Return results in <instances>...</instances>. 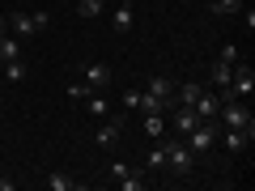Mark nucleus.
I'll return each instance as SVG.
<instances>
[{
    "label": "nucleus",
    "instance_id": "5",
    "mask_svg": "<svg viewBox=\"0 0 255 191\" xmlns=\"http://www.w3.org/2000/svg\"><path fill=\"white\" fill-rule=\"evenodd\" d=\"M217 140L230 149V153H243V149L255 140V132H243V127H226V132H221V127H217Z\"/></svg>",
    "mask_w": 255,
    "mask_h": 191
},
{
    "label": "nucleus",
    "instance_id": "17",
    "mask_svg": "<svg viewBox=\"0 0 255 191\" xmlns=\"http://www.w3.org/2000/svg\"><path fill=\"white\" fill-rule=\"evenodd\" d=\"M145 136L149 140H162L166 136V115H145Z\"/></svg>",
    "mask_w": 255,
    "mask_h": 191
},
{
    "label": "nucleus",
    "instance_id": "25",
    "mask_svg": "<svg viewBox=\"0 0 255 191\" xmlns=\"http://www.w3.org/2000/svg\"><path fill=\"white\" fill-rule=\"evenodd\" d=\"M0 191H17V179H9V174H4V179H0Z\"/></svg>",
    "mask_w": 255,
    "mask_h": 191
},
{
    "label": "nucleus",
    "instance_id": "21",
    "mask_svg": "<svg viewBox=\"0 0 255 191\" xmlns=\"http://www.w3.org/2000/svg\"><path fill=\"white\" fill-rule=\"evenodd\" d=\"M102 9H107L102 0H77V13H81V17H98Z\"/></svg>",
    "mask_w": 255,
    "mask_h": 191
},
{
    "label": "nucleus",
    "instance_id": "26",
    "mask_svg": "<svg viewBox=\"0 0 255 191\" xmlns=\"http://www.w3.org/2000/svg\"><path fill=\"white\" fill-rule=\"evenodd\" d=\"M4 26H9V17H4V13H0V34H4Z\"/></svg>",
    "mask_w": 255,
    "mask_h": 191
},
{
    "label": "nucleus",
    "instance_id": "4",
    "mask_svg": "<svg viewBox=\"0 0 255 191\" xmlns=\"http://www.w3.org/2000/svg\"><path fill=\"white\" fill-rule=\"evenodd\" d=\"M251 90H255V68L238 60L234 64V81H230V94H234V98H251Z\"/></svg>",
    "mask_w": 255,
    "mask_h": 191
},
{
    "label": "nucleus",
    "instance_id": "12",
    "mask_svg": "<svg viewBox=\"0 0 255 191\" xmlns=\"http://www.w3.org/2000/svg\"><path fill=\"white\" fill-rule=\"evenodd\" d=\"M119 132H124V119H107V123H102L98 127V132H94V140H98V145H115V140H119Z\"/></svg>",
    "mask_w": 255,
    "mask_h": 191
},
{
    "label": "nucleus",
    "instance_id": "9",
    "mask_svg": "<svg viewBox=\"0 0 255 191\" xmlns=\"http://www.w3.org/2000/svg\"><path fill=\"white\" fill-rule=\"evenodd\" d=\"M81 81L90 85V90H107V85H111V68H107V64H85Z\"/></svg>",
    "mask_w": 255,
    "mask_h": 191
},
{
    "label": "nucleus",
    "instance_id": "23",
    "mask_svg": "<svg viewBox=\"0 0 255 191\" xmlns=\"http://www.w3.org/2000/svg\"><path fill=\"white\" fill-rule=\"evenodd\" d=\"M217 55H221V60H230V64H238V47H234V43H226Z\"/></svg>",
    "mask_w": 255,
    "mask_h": 191
},
{
    "label": "nucleus",
    "instance_id": "1",
    "mask_svg": "<svg viewBox=\"0 0 255 191\" xmlns=\"http://www.w3.org/2000/svg\"><path fill=\"white\" fill-rule=\"evenodd\" d=\"M166 166H170L179 179H191L196 174V153H191L187 145H183V136H174V140H166Z\"/></svg>",
    "mask_w": 255,
    "mask_h": 191
},
{
    "label": "nucleus",
    "instance_id": "20",
    "mask_svg": "<svg viewBox=\"0 0 255 191\" xmlns=\"http://www.w3.org/2000/svg\"><path fill=\"white\" fill-rule=\"evenodd\" d=\"M85 106H90V115H98V119L107 115V98H102V90H94L90 98H85Z\"/></svg>",
    "mask_w": 255,
    "mask_h": 191
},
{
    "label": "nucleus",
    "instance_id": "15",
    "mask_svg": "<svg viewBox=\"0 0 255 191\" xmlns=\"http://www.w3.org/2000/svg\"><path fill=\"white\" fill-rule=\"evenodd\" d=\"M9 60H21V43L9 34H0V64H9Z\"/></svg>",
    "mask_w": 255,
    "mask_h": 191
},
{
    "label": "nucleus",
    "instance_id": "3",
    "mask_svg": "<svg viewBox=\"0 0 255 191\" xmlns=\"http://www.w3.org/2000/svg\"><path fill=\"white\" fill-rule=\"evenodd\" d=\"M9 26L17 38H34L38 30L51 26V13H9Z\"/></svg>",
    "mask_w": 255,
    "mask_h": 191
},
{
    "label": "nucleus",
    "instance_id": "6",
    "mask_svg": "<svg viewBox=\"0 0 255 191\" xmlns=\"http://www.w3.org/2000/svg\"><path fill=\"white\" fill-rule=\"evenodd\" d=\"M196 123H200V115H196L191 106H174V110H170V127H174V136H187Z\"/></svg>",
    "mask_w": 255,
    "mask_h": 191
},
{
    "label": "nucleus",
    "instance_id": "22",
    "mask_svg": "<svg viewBox=\"0 0 255 191\" xmlns=\"http://www.w3.org/2000/svg\"><path fill=\"white\" fill-rule=\"evenodd\" d=\"M90 85H85V81H73V85H68V98H73V102H85V98H90Z\"/></svg>",
    "mask_w": 255,
    "mask_h": 191
},
{
    "label": "nucleus",
    "instance_id": "19",
    "mask_svg": "<svg viewBox=\"0 0 255 191\" xmlns=\"http://www.w3.org/2000/svg\"><path fill=\"white\" fill-rule=\"evenodd\" d=\"M4 81H9V85L26 81V60H9V64H4Z\"/></svg>",
    "mask_w": 255,
    "mask_h": 191
},
{
    "label": "nucleus",
    "instance_id": "24",
    "mask_svg": "<svg viewBox=\"0 0 255 191\" xmlns=\"http://www.w3.org/2000/svg\"><path fill=\"white\" fill-rule=\"evenodd\" d=\"M128 170H132V166H128V162H111V179H124Z\"/></svg>",
    "mask_w": 255,
    "mask_h": 191
},
{
    "label": "nucleus",
    "instance_id": "10",
    "mask_svg": "<svg viewBox=\"0 0 255 191\" xmlns=\"http://www.w3.org/2000/svg\"><path fill=\"white\" fill-rule=\"evenodd\" d=\"M111 26H115V34H132V26H136V9L124 0V4L111 13Z\"/></svg>",
    "mask_w": 255,
    "mask_h": 191
},
{
    "label": "nucleus",
    "instance_id": "11",
    "mask_svg": "<svg viewBox=\"0 0 255 191\" xmlns=\"http://www.w3.org/2000/svg\"><path fill=\"white\" fill-rule=\"evenodd\" d=\"M230 81H234V64L230 60H213V85H217V90H230Z\"/></svg>",
    "mask_w": 255,
    "mask_h": 191
},
{
    "label": "nucleus",
    "instance_id": "13",
    "mask_svg": "<svg viewBox=\"0 0 255 191\" xmlns=\"http://www.w3.org/2000/svg\"><path fill=\"white\" fill-rule=\"evenodd\" d=\"M200 90H204L200 81H183V85H174V102H179V106H191V102L200 98Z\"/></svg>",
    "mask_w": 255,
    "mask_h": 191
},
{
    "label": "nucleus",
    "instance_id": "8",
    "mask_svg": "<svg viewBox=\"0 0 255 191\" xmlns=\"http://www.w3.org/2000/svg\"><path fill=\"white\" fill-rule=\"evenodd\" d=\"M191 110L200 119H217V110H221V94H213V90H200V98L191 102Z\"/></svg>",
    "mask_w": 255,
    "mask_h": 191
},
{
    "label": "nucleus",
    "instance_id": "16",
    "mask_svg": "<svg viewBox=\"0 0 255 191\" xmlns=\"http://www.w3.org/2000/svg\"><path fill=\"white\" fill-rule=\"evenodd\" d=\"M47 187H51V191H77V179H73V174H64V170H55V174H47Z\"/></svg>",
    "mask_w": 255,
    "mask_h": 191
},
{
    "label": "nucleus",
    "instance_id": "2",
    "mask_svg": "<svg viewBox=\"0 0 255 191\" xmlns=\"http://www.w3.org/2000/svg\"><path fill=\"white\" fill-rule=\"evenodd\" d=\"M217 119H221V127H243V132H255V119H251V110L243 106V98H221Z\"/></svg>",
    "mask_w": 255,
    "mask_h": 191
},
{
    "label": "nucleus",
    "instance_id": "18",
    "mask_svg": "<svg viewBox=\"0 0 255 191\" xmlns=\"http://www.w3.org/2000/svg\"><path fill=\"white\" fill-rule=\"evenodd\" d=\"M243 4H247V0H213L209 9H213V17H230V13H238Z\"/></svg>",
    "mask_w": 255,
    "mask_h": 191
},
{
    "label": "nucleus",
    "instance_id": "14",
    "mask_svg": "<svg viewBox=\"0 0 255 191\" xmlns=\"http://www.w3.org/2000/svg\"><path fill=\"white\" fill-rule=\"evenodd\" d=\"M115 183H119L124 191H145V183H149V179H145V170H136V166H132V170H128L124 179H115Z\"/></svg>",
    "mask_w": 255,
    "mask_h": 191
},
{
    "label": "nucleus",
    "instance_id": "7",
    "mask_svg": "<svg viewBox=\"0 0 255 191\" xmlns=\"http://www.w3.org/2000/svg\"><path fill=\"white\" fill-rule=\"evenodd\" d=\"M145 90L153 94V98H162L170 110L179 106V102H174V81H170V77H149V81H145Z\"/></svg>",
    "mask_w": 255,
    "mask_h": 191
}]
</instances>
